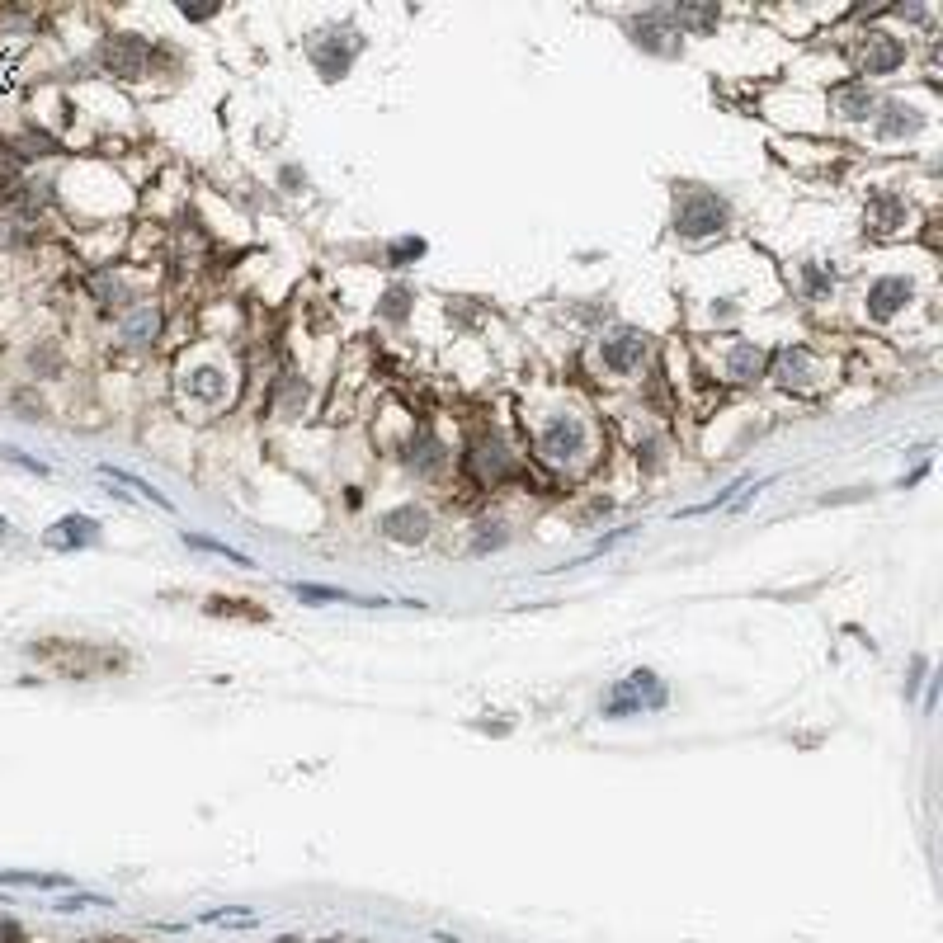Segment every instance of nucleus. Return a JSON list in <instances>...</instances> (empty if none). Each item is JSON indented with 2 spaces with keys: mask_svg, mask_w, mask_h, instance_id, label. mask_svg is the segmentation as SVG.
I'll return each instance as SVG.
<instances>
[{
  "mask_svg": "<svg viewBox=\"0 0 943 943\" xmlns=\"http://www.w3.org/2000/svg\"><path fill=\"white\" fill-rule=\"evenodd\" d=\"M406 302H411V293H406V288H387V298H382V316H387V321H406V312H411Z\"/></svg>",
  "mask_w": 943,
  "mask_h": 943,
  "instance_id": "a878e982",
  "label": "nucleus"
},
{
  "mask_svg": "<svg viewBox=\"0 0 943 943\" xmlns=\"http://www.w3.org/2000/svg\"><path fill=\"white\" fill-rule=\"evenodd\" d=\"M85 906H104V896H81L76 892V896H62V901H57V910H85Z\"/></svg>",
  "mask_w": 943,
  "mask_h": 943,
  "instance_id": "cd10ccee",
  "label": "nucleus"
},
{
  "mask_svg": "<svg viewBox=\"0 0 943 943\" xmlns=\"http://www.w3.org/2000/svg\"><path fill=\"white\" fill-rule=\"evenodd\" d=\"M293 595L307 599V604H387V599H359L349 595V590H335V585H293Z\"/></svg>",
  "mask_w": 943,
  "mask_h": 943,
  "instance_id": "a211bd4d",
  "label": "nucleus"
},
{
  "mask_svg": "<svg viewBox=\"0 0 943 943\" xmlns=\"http://www.w3.org/2000/svg\"><path fill=\"white\" fill-rule=\"evenodd\" d=\"M0 538H10V524H5V519H0Z\"/></svg>",
  "mask_w": 943,
  "mask_h": 943,
  "instance_id": "c756f323",
  "label": "nucleus"
},
{
  "mask_svg": "<svg viewBox=\"0 0 943 943\" xmlns=\"http://www.w3.org/2000/svg\"><path fill=\"white\" fill-rule=\"evenodd\" d=\"M665 708V684L656 670H632L618 679V689L604 703V717H632V712H661Z\"/></svg>",
  "mask_w": 943,
  "mask_h": 943,
  "instance_id": "f257e3e1",
  "label": "nucleus"
},
{
  "mask_svg": "<svg viewBox=\"0 0 943 943\" xmlns=\"http://www.w3.org/2000/svg\"><path fill=\"white\" fill-rule=\"evenodd\" d=\"M420 255H425V241H420V236H401V241H392V250H387V260H392V265H411V260H420Z\"/></svg>",
  "mask_w": 943,
  "mask_h": 943,
  "instance_id": "393cba45",
  "label": "nucleus"
},
{
  "mask_svg": "<svg viewBox=\"0 0 943 943\" xmlns=\"http://www.w3.org/2000/svg\"><path fill=\"white\" fill-rule=\"evenodd\" d=\"M807 373H811V354L802 345H783L774 354V368H769V378L778 387H807Z\"/></svg>",
  "mask_w": 943,
  "mask_h": 943,
  "instance_id": "9b49d317",
  "label": "nucleus"
},
{
  "mask_svg": "<svg viewBox=\"0 0 943 943\" xmlns=\"http://www.w3.org/2000/svg\"><path fill=\"white\" fill-rule=\"evenodd\" d=\"M599 359H604V368H609V373H632V368H642V359H646V335L632 331V326L604 335V340H599Z\"/></svg>",
  "mask_w": 943,
  "mask_h": 943,
  "instance_id": "423d86ee",
  "label": "nucleus"
},
{
  "mask_svg": "<svg viewBox=\"0 0 943 943\" xmlns=\"http://www.w3.org/2000/svg\"><path fill=\"white\" fill-rule=\"evenodd\" d=\"M868 227L873 232H896V227H906V199H896V194H877L873 203H868Z\"/></svg>",
  "mask_w": 943,
  "mask_h": 943,
  "instance_id": "2eb2a0df",
  "label": "nucleus"
},
{
  "mask_svg": "<svg viewBox=\"0 0 943 943\" xmlns=\"http://www.w3.org/2000/svg\"><path fill=\"white\" fill-rule=\"evenodd\" d=\"M222 392H227V378H222L217 368H199V373L189 378V397H199V401H222Z\"/></svg>",
  "mask_w": 943,
  "mask_h": 943,
  "instance_id": "aec40b11",
  "label": "nucleus"
},
{
  "mask_svg": "<svg viewBox=\"0 0 943 943\" xmlns=\"http://www.w3.org/2000/svg\"><path fill=\"white\" fill-rule=\"evenodd\" d=\"M100 62H104L109 76H118V81H142L147 67H151V48L137 34H114L100 48Z\"/></svg>",
  "mask_w": 943,
  "mask_h": 943,
  "instance_id": "20e7f679",
  "label": "nucleus"
},
{
  "mask_svg": "<svg viewBox=\"0 0 943 943\" xmlns=\"http://www.w3.org/2000/svg\"><path fill=\"white\" fill-rule=\"evenodd\" d=\"M472 472L496 486V481L519 477V463H514V453L500 444V439H477V444H472Z\"/></svg>",
  "mask_w": 943,
  "mask_h": 943,
  "instance_id": "0eeeda50",
  "label": "nucleus"
},
{
  "mask_svg": "<svg viewBox=\"0 0 943 943\" xmlns=\"http://www.w3.org/2000/svg\"><path fill=\"white\" fill-rule=\"evenodd\" d=\"M727 203L717 199V194H708V189H689L684 199H679L675 208V232L689 236V241H703V236H717L722 227H727Z\"/></svg>",
  "mask_w": 943,
  "mask_h": 943,
  "instance_id": "f03ea898",
  "label": "nucleus"
},
{
  "mask_svg": "<svg viewBox=\"0 0 943 943\" xmlns=\"http://www.w3.org/2000/svg\"><path fill=\"white\" fill-rule=\"evenodd\" d=\"M90 293H95V302H100V307H109V312H114V307L123 312V307L133 302V293H128V283L118 279L114 269H100V274L90 279Z\"/></svg>",
  "mask_w": 943,
  "mask_h": 943,
  "instance_id": "dca6fc26",
  "label": "nucleus"
},
{
  "mask_svg": "<svg viewBox=\"0 0 943 943\" xmlns=\"http://www.w3.org/2000/svg\"><path fill=\"white\" fill-rule=\"evenodd\" d=\"M156 326H161L156 307H137V312L123 316V340H128V345H147L151 335H156Z\"/></svg>",
  "mask_w": 943,
  "mask_h": 943,
  "instance_id": "6ab92c4d",
  "label": "nucleus"
},
{
  "mask_svg": "<svg viewBox=\"0 0 943 943\" xmlns=\"http://www.w3.org/2000/svg\"><path fill=\"white\" fill-rule=\"evenodd\" d=\"M675 19H684V24H694V29H708V24H717V15H712V10H679Z\"/></svg>",
  "mask_w": 943,
  "mask_h": 943,
  "instance_id": "c85d7f7f",
  "label": "nucleus"
},
{
  "mask_svg": "<svg viewBox=\"0 0 943 943\" xmlns=\"http://www.w3.org/2000/svg\"><path fill=\"white\" fill-rule=\"evenodd\" d=\"M406 467H411V472H420V477L439 472V467H444V444H439L434 434H420V439L411 444V453H406Z\"/></svg>",
  "mask_w": 943,
  "mask_h": 943,
  "instance_id": "f3484780",
  "label": "nucleus"
},
{
  "mask_svg": "<svg viewBox=\"0 0 943 943\" xmlns=\"http://www.w3.org/2000/svg\"><path fill=\"white\" fill-rule=\"evenodd\" d=\"M0 458H5V463H15V467H24V472H34V477H48V467L34 463V458H24L19 448H0Z\"/></svg>",
  "mask_w": 943,
  "mask_h": 943,
  "instance_id": "bb28decb",
  "label": "nucleus"
},
{
  "mask_svg": "<svg viewBox=\"0 0 943 943\" xmlns=\"http://www.w3.org/2000/svg\"><path fill=\"white\" fill-rule=\"evenodd\" d=\"M100 477H109V481H123V486H133L137 496H147V500H156L161 510H170V500L161 496V491H151L142 477H133V472H123V467H109V463H100Z\"/></svg>",
  "mask_w": 943,
  "mask_h": 943,
  "instance_id": "412c9836",
  "label": "nucleus"
},
{
  "mask_svg": "<svg viewBox=\"0 0 943 943\" xmlns=\"http://www.w3.org/2000/svg\"><path fill=\"white\" fill-rule=\"evenodd\" d=\"M854 62H859L863 76H887V71H896L901 62H906V48H901V38L873 29V34L859 38V48H854Z\"/></svg>",
  "mask_w": 943,
  "mask_h": 943,
  "instance_id": "39448f33",
  "label": "nucleus"
},
{
  "mask_svg": "<svg viewBox=\"0 0 943 943\" xmlns=\"http://www.w3.org/2000/svg\"><path fill=\"white\" fill-rule=\"evenodd\" d=\"M100 538V524L90 519V514H67V519H57V533H52L48 543L52 547H90Z\"/></svg>",
  "mask_w": 943,
  "mask_h": 943,
  "instance_id": "ddd939ff",
  "label": "nucleus"
},
{
  "mask_svg": "<svg viewBox=\"0 0 943 943\" xmlns=\"http://www.w3.org/2000/svg\"><path fill=\"white\" fill-rule=\"evenodd\" d=\"M802 288H807V298H830L835 293V274H826L821 265H802Z\"/></svg>",
  "mask_w": 943,
  "mask_h": 943,
  "instance_id": "4be33fe9",
  "label": "nucleus"
},
{
  "mask_svg": "<svg viewBox=\"0 0 943 943\" xmlns=\"http://www.w3.org/2000/svg\"><path fill=\"white\" fill-rule=\"evenodd\" d=\"M382 533L392 543H420L430 533V514L420 510V505H397V510L382 514Z\"/></svg>",
  "mask_w": 943,
  "mask_h": 943,
  "instance_id": "1a4fd4ad",
  "label": "nucleus"
},
{
  "mask_svg": "<svg viewBox=\"0 0 943 943\" xmlns=\"http://www.w3.org/2000/svg\"><path fill=\"white\" fill-rule=\"evenodd\" d=\"M0 882H5V887H67V877H52V873H5V868H0Z\"/></svg>",
  "mask_w": 943,
  "mask_h": 943,
  "instance_id": "5701e85b",
  "label": "nucleus"
},
{
  "mask_svg": "<svg viewBox=\"0 0 943 943\" xmlns=\"http://www.w3.org/2000/svg\"><path fill=\"white\" fill-rule=\"evenodd\" d=\"M830 104H835V114L849 118V123H863V118L877 109V95L868 90V81H844L830 90Z\"/></svg>",
  "mask_w": 943,
  "mask_h": 943,
  "instance_id": "9d476101",
  "label": "nucleus"
},
{
  "mask_svg": "<svg viewBox=\"0 0 943 943\" xmlns=\"http://www.w3.org/2000/svg\"><path fill=\"white\" fill-rule=\"evenodd\" d=\"M184 543H189V547H203V552H217V557H227V562H236V566H250L246 552H236V547L217 543V538H199V533H184Z\"/></svg>",
  "mask_w": 943,
  "mask_h": 943,
  "instance_id": "b1692460",
  "label": "nucleus"
},
{
  "mask_svg": "<svg viewBox=\"0 0 943 943\" xmlns=\"http://www.w3.org/2000/svg\"><path fill=\"white\" fill-rule=\"evenodd\" d=\"M585 448H590V430H585L580 415H552L538 434V453L547 463H576Z\"/></svg>",
  "mask_w": 943,
  "mask_h": 943,
  "instance_id": "7ed1b4c3",
  "label": "nucleus"
},
{
  "mask_svg": "<svg viewBox=\"0 0 943 943\" xmlns=\"http://www.w3.org/2000/svg\"><path fill=\"white\" fill-rule=\"evenodd\" d=\"M764 373V349L750 345V340H741V345H731L727 354V378L731 382H755Z\"/></svg>",
  "mask_w": 943,
  "mask_h": 943,
  "instance_id": "4468645a",
  "label": "nucleus"
},
{
  "mask_svg": "<svg viewBox=\"0 0 943 943\" xmlns=\"http://www.w3.org/2000/svg\"><path fill=\"white\" fill-rule=\"evenodd\" d=\"M925 128V114L920 109H910V104L892 100L882 104V118H877V137H915Z\"/></svg>",
  "mask_w": 943,
  "mask_h": 943,
  "instance_id": "f8f14e48",
  "label": "nucleus"
},
{
  "mask_svg": "<svg viewBox=\"0 0 943 943\" xmlns=\"http://www.w3.org/2000/svg\"><path fill=\"white\" fill-rule=\"evenodd\" d=\"M906 302H910V279L887 274V279H873V288H868L863 307H868V321H892Z\"/></svg>",
  "mask_w": 943,
  "mask_h": 943,
  "instance_id": "6e6552de",
  "label": "nucleus"
}]
</instances>
